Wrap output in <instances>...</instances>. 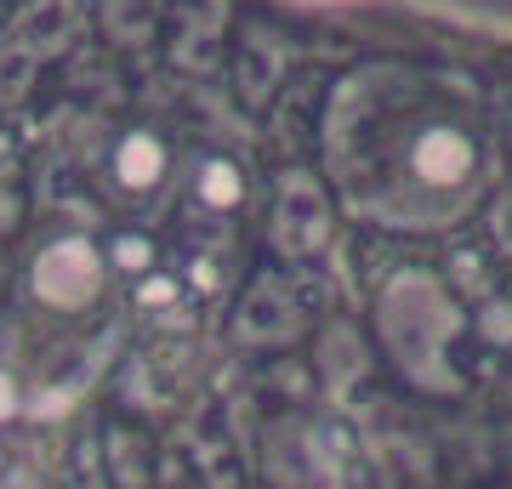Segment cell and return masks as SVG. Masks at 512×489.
<instances>
[{"label":"cell","mask_w":512,"mask_h":489,"mask_svg":"<svg viewBox=\"0 0 512 489\" xmlns=\"http://www.w3.org/2000/svg\"><path fill=\"white\" fill-rule=\"evenodd\" d=\"M114 171H120V182H126V188H154V182H160V171H165L160 137L131 131L126 143H120V160H114Z\"/></svg>","instance_id":"obj_3"},{"label":"cell","mask_w":512,"mask_h":489,"mask_svg":"<svg viewBox=\"0 0 512 489\" xmlns=\"http://www.w3.org/2000/svg\"><path fill=\"white\" fill-rule=\"evenodd\" d=\"M97 285H103V268H97V251L86 239H57L35 262V296L46 308H86Z\"/></svg>","instance_id":"obj_1"},{"label":"cell","mask_w":512,"mask_h":489,"mask_svg":"<svg viewBox=\"0 0 512 489\" xmlns=\"http://www.w3.org/2000/svg\"><path fill=\"white\" fill-rule=\"evenodd\" d=\"M200 194L211 205H239V171L234 165H222V160H211L200 171Z\"/></svg>","instance_id":"obj_4"},{"label":"cell","mask_w":512,"mask_h":489,"mask_svg":"<svg viewBox=\"0 0 512 489\" xmlns=\"http://www.w3.org/2000/svg\"><path fill=\"white\" fill-rule=\"evenodd\" d=\"M12 410V376H0V416Z\"/></svg>","instance_id":"obj_5"},{"label":"cell","mask_w":512,"mask_h":489,"mask_svg":"<svg viewBox=\"0 0 512 489\" xmlns=\"http://www.w3.org/2000/svg\"><path fill=\"white\" fill-rule=\"evenodd\" d=\"M416 165H421V177H433V182H456L467 177V165H473V148H467V137L461 131H427L416 148Z\"/></svg>","instance_id":"obj_2"}]
</instances>
